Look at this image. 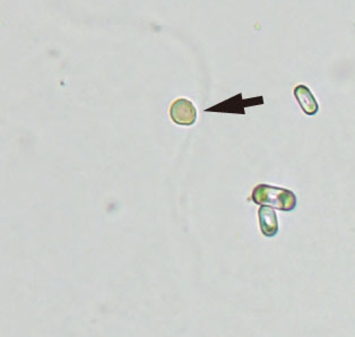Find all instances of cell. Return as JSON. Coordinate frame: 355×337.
<instances>
[{
    "label": "cell",
    "mask_w": 355,
    "mask_h": 337,
    "mask_svg": "<svg viewBox=\"0 0 355 337\" xmlns=\"http://www.w3.org/2000/svg\"><path fill=\"white\" fill-rule=\"evenodd\" d=\"M251 198L258 205H268L283 211H291L297 207V198L291 190L274 187L270 184H258L252 190Z\"/></svg>",
    "instance_id": "obj_1"
},
{
    "label": "cell",
    "mask_w": 355,
    "mask_h": 337,
    "mask_svg": "<svg viewBox=\"0 0 355 337\" xmlns=\"http://www.w3.org/2000/svg\"><path fill=\"white\" fill-rule=\"evenodd\" d=\"M263 105V96H254V98H243L242 93H238L232 98H227L225 101L220 102L218 105L206 109V112H222V114H245V107H254V105Z\"/></svg>",
    "instance_id": "obj_2"
},
{
    "label": "cell",
    "mask_w": 355,
    "mask_h": 337,
    "mask_svg": "<svg viewBox=\"0 0 355 337\" xmlns=\"http://www.w3.org/2000/svg\"><path fill=\"white\" fill-rule=\"evenodd\" d=\"M170 116L177 125L191 126L196 123V107L187 98H178L170 107Z\"/></svg>",
    "instance_id": "obj_3"
},
{
    "label": "cell",
    "mask_w": 355,
    "mask_h": 337,
    "mask_svg": "<svg viewBox=\"0 0 355 337\" xmlns=\"http://www.w3.org/2000/svg\"><path fill=\"white\" fill-rule=\"evenodd\" d=\"M258 216H259V225L263 236L272 238L279 233V221H277L276 211L272 207L261 206L258 211Z\"/></svg>",
    "instance_id": "obj_4"
},
{
    "label": "cell",
    "mask_w": 355,
    "mask_h": 337,
    "mask_svg": "<svg viewBox=\"0 0 355 337\" xmlns=\"http://www.w3.org/2000/svg\"><path fill=\"white\" fill-rule=\"evenodd\" d=\"M294 96L297 100V103L300 105L304 114L308 116H315L319 111L318 102L315 100L313 93L310 91L309 87L306 85H297L294 89Z\"/></svg>",
    "instance_id": "obj_5"
}]
</instances>
